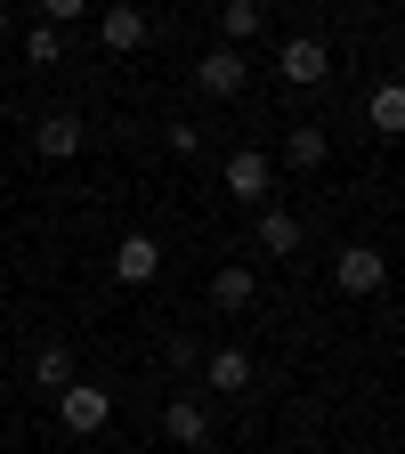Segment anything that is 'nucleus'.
I'll return each instance as SVG.
<instances>
[{
  "instance_id": "obj_1",
  "label": "nucleus",
  "mask_w": 405,
  "mask_h": 454,
  "mask_svg": "<svg viewBox=\"0 0 405 454\" xmlns=\"http://www.w3.org/2000/svg\"><path fill=\"white\" fill-rule=\"evenodd\" d=\"M57 422H66L74 438H97V430L113 422V389H97V381H66V389H57Z\"/></svg>"
},
{
  "instance_id": "obj_2",
  "label": "nucleus",
  "mask_w": 405,
  "mask_h": 454,
  "mask_svg": "<svg viewBox=\"0 0 405 454\" xmlns=\"http://www.w3.org/2000/svg\"><path fill=\"white\" fill-rule=\"evenodd\" d=\"M332 284H340L349 301H373L381 284H389V260H381L373 244H340V260H332Z\"/></svg>"
},
{
  "instance_id": "obj_3",
  "label": "nucleus",
  "mask_w": 405,
  "mask_h": 454,
  "mask_svg": "<svg viewBox=\"0 0 405 454\" xmlns=\"http://www.w3.org/2000/svg\"><path fill=\"white\" fill-rule=\"evenodd\" d=\"M276 74H284V82H292V90H316V82L332 74V49H324L316 33H292V41H284V49H276Z\"/></svg>"
},
{
  "instance_id": "obj_4",
  "label": "nucleus",
  "mask_w": 405,
  "mask_h": 454,
  "mask_svg": "<svg viewBox=\"0 0 405 454\" xmlns=\"http://www.w3.org/2000/svg\"><path fill=\"white\" fill-rule=\"evenodd\" d=\"M97 41L113 57H138L154 41V25H146V9H130V0H105V9H97Z\"/></svg>"
},
{
  "instance_id": "obj_5",
  "label": "nucleus",
  "mask_w": 405,
  "mask_h": 454,
  "mask_svg": "<svg viewBox=\"0 0 405 454\" xmlns=\"http://www.w3.org/2000/svg\"><path fill=\"white\" fill-rule=\"evenodd\" d=\"M244 82H252L244 49H227V41H219V49H203V66H195V90H203V98H236Z\"/></svg>"
},
{
  "instance_id": "obj_6",
  "label": "nucleus",
  "mask_w": 405,
  "mask_h": 454,
  "mask_svg": "<svg viewBox=\"0 0 405 454\" xmlns=\"http://www.w3.org/2000/svg\"><path fill=\"white\" fill-rule=\"evenodd\" d=\"M268 187H276V162L268 154H227V195H236V203H268Z\"/></svg>"
},
{
  "instance_id": "obj_7",
  "label": "nucleus",
  "mask_w": 405,
  "mask_h": 454,
  "mask_svg": "<svg viewBox=\"0 0 405 454\" xmlns=\"http://www.w3.org/2000/svg\"><path fill=\"white\" fill-rule=\"evenodd\" d=\"M113 276H122V284H154V276H162V244L146 236V227L113 244Z\"/></svg>"
},
{
  "instance_id": "obj_8",
  "label": "nucleus",
  "mask_w": 405,
  "mask_h": 454,
  "mask_svg": "<svg viewBox=\"0 0 405 454\" xmlns=\"http://www.w3.org/2000/svg\"><path fill=\"white\" fill-rule=\"evenodd\" d=\"M33 154L41 162H74L82 154V122H74V114H41V122H33Z\"/></svg>"
},
{
  "instance_id": "obj_9",
  "label": "nucleus",
  "mask_w": 405,
  "mask_h": 454,
  "mask_svg": "<svg viewBox=\"0 0 405 454\" xmlns=\"http://www.w3.org/2000/svg\"><path fill=\"white\" fill-rule=\"evenodd\" d=\"M162 438H170V446H203V438H211L203 397H170V406H162Z\"/></svg>"
},
{
  "instance_id": "obj_10",
  "label": "nucleus",
  "mask_w": 405,
  "mask_h": 454,
  "mask_svg": "<svg viewBox=\"0 0 405 454\" xmlns=\"http://www.w3.org/2000/svg\"><path fill=\"white\" fill-rule=\"evenodd\" d=\"M195 373H203V389H227V397H236V389H252V349H211Z\"/></svg>"
},
{
  "instance_id": "obj_11",
  "label": "nucleus",
  "mask_w": 405,
  "mask_h": 454,
  "mask_svg": "<svg viewBox=\"0 0 405 454\" xmlns=\"http://www.w3.org/2000/svg\"><path fill=\"white\" fill-rule=\"evenodd\" d=\"M260 301V276L244 268V260H227L219 276H211V309H227V317H236V309H252Z\"/></svg>"
},
{
  "instance_id": "obj_12",
  "label": "nucleus",
  "mask_w": 405,
  "mask_h": 454,
  "mask_svg": "<svg viewBox=\"0 0 405 454\" xmlns=\"http://www.w3.org/2000/svg\"><path fill=\"white\" fill-rule=\"evenodd\" d=\"M260 252H276V260H284V252H300V219H292V211H276V203H260Z\"/></svg>"
},
{
  "instance_id": "obj_13",
  "label": "nucleus",
  "mask_w": 405,
  "mask_h": 454,
  "mask_svg": "<svg viewBox=\"0 0 405 454\" xmlns=\"http://www.w3.org/2000/svg\"><path fill=\"white\" fill-rule=\"evenodd\" d=\"M365 122H373V138H397V130H405V90H397V82H381V90H373Z\"/></svg>"
},
{
  "instance_id": "obj_14",
  "label": "nucleus",
  "mask_w": 405,
  "mask_h": 454,
  "mask_svg": "<svg viewBox=\"0 0 405 454\" xmlns=\"http://www.w3.org/2000/svg\"><path fill=\"white\" fill-rule=\"evenodd\" d=\"M219 25H227V49H244V41L268 25V0H227V9H219Z\"/></svg>"
},
{
  "instance_id": "obj_15",
  "label": "nucleus",
  "mask_w": 405,
  "mask_h": 454,
  "mask_svg": "<svg viewBox=\"0 0 405 454\" xmlns=\"http://www.w3.org/2000/svg\"><path fill=\"white\" fill-rule=\"evenodd\" d=\"M66 381H74V349H66V340L33 349V389H66Z\"/></svg>"
},
{
  "instance_id": "obj_16",
  "label": "nucleus",
  "mask_w": 405,
  "mask_h": 454,
  "mask_svg": "<svg viewBox=\"0 0 405 454\" xmlns=\"http://www.w3.org/2000/svg\"><path fill=\"white\" fill-rule=\"evenodd\" d=\"M25 57H33V66H57V57H66V33L33 17V33H25Z\"/></svg>"
},
{
  "instance_id": "obj_17",
  "label": "nucleus",
  "mask_w": 405,
  "mask_h": 454,
  "mask_svg": "<svg viewBox=\"0 0 405 454\" xmlns=\"http://www.w3.org/2000/svg\"><path fill=\"white\" fill-rule=\"evenodd\" d=\"M33 9H41V25H57V33H66V25H82V17L97 9V0H33Z\"/></svg>"
},
{
  "instance_id": "obj_18",
  "label": "nucleus",
  "mask_w": 405,
  "mask_h": 454,
  "mask_svg": "<svg viewBox=\"0 0 405 454\" xmlns=\"http://www.w3.org/2000/svg\"><path fill=\"white\" fill-rule=\"evenodd\" d=\"M284 154H292V170H316V162H324V130H292V146H284Z\"/></svg>"
},
{
  "instance_id": "obj_19",
  "label": "nucleus",
  "mask_w": 405,
  "mask_h": 454,
  "mask_svg": "<svg viewBox=\"0 0 405 454\" xmlns=\"http://www.w3.org/2000/svg\"><path fill=\"white\" fill-rule=\"evenodd\" d=\"M170 154H203V130L195 122H170Z\"/></svg>"
},
{
  "instance_id": "obj_20",
  "label": "nucleus",
  "mask_w": 405,
  "mask_h": 454,
  "mask_svg": "<svg viewBox=\"0 0 405 454\" xmlns=\"http://www.w3.org/2000/svg\"><path fill=\"white\" fill-rule=\"evenodd\" d=\"M0 41H9V9H0Z\"/></svg>"
}]
</instances>
